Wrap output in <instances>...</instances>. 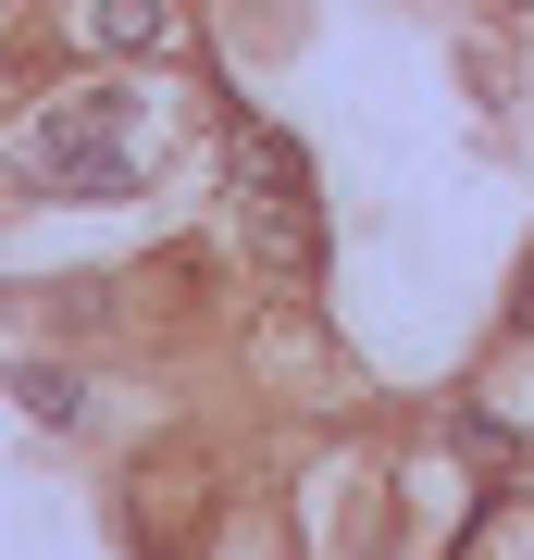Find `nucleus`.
Instances as JSON below:
<instances>
[{"label":"nucleus","instance_id":"2","mask_svg":"<svg viewBox=\"0 0 534 560\" xmlns=\"http://www.w3.org/2000/svg\"><path fill=\"white\" fill-rule=\"evenodd\" d=\"M38 175H50V187H75V200H124V187L150 175L138 113H124L112 88H87V101H50V125H38Z\"/></svg>","mask_w":534,"mask_h":560},{"label":"nucleus","instance_id":"3","mask_svg":"<svg viewBox=\"0 0 534 560\" xmlns=\"http://www.w3.org/2000/svg\"><path fill=\"white\" fill-rule=\"evenodd\" d=\"M87 50H175V0H87Z\"/></svg>","mask_w":534,"mask_h":560},{"label":"nucleus","instance_id":"1","mask_svg":"<svg viewBox=\"0 0 534 560\" xmlns=\"http://www.w3.org/2000/svg\"><path fill=\"white\" fill-rule=\"evenodd\" d=\"M237 237L249 261H274L286 287L323 275V212H311V162H298L274 125H237Z\"/></svg>","mask_w":534,"mask_h":560}]
</instances>
